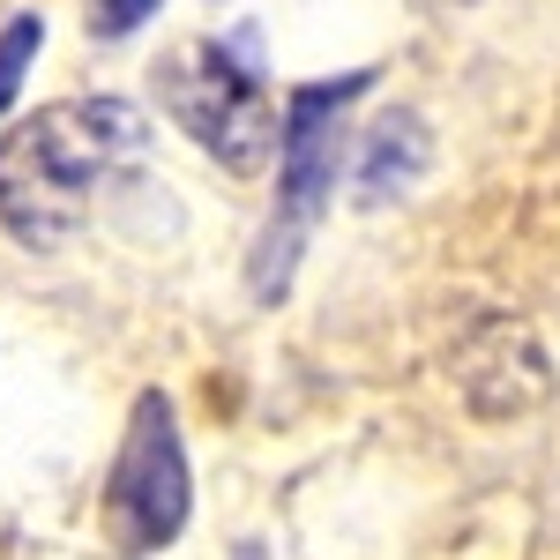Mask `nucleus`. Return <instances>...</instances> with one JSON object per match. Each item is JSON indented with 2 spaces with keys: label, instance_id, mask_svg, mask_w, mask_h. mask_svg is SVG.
I'll list each match as a JSON object with an SVG mask.
<instances>
[{
  "label": "nucleus",
  "instance_id": "1",
  "mask_svg": "<svg viewBox=\"0 0 560 560\" xmlns=\"http://www.w3.org/2000/svg\"><path fill=\"white\" fill-rule=\"evenodd\" d=\"M150 150V120L120 97H68L0 142V217L15 240L52 247L90 217V202Z\"/></svg>",
  "mask_w": 560,
  "mask_h": 560
},
{
  "label": "nucleus",
  "instance_id": "2",
  "mask_svg": "<svg viewBox=\"0 0 560 560\" xmlns=\"http://www.w3.org/2000/svg\"><path fill=\"white\" fill-rule=\"evenodd\" d=\"M374 83L366 68L359 75H337V83H300L292 105H284V135H277V210H269V232L255 247V300H277L292 284V261H300L306 232L329 210V187H337V135H345V105Z\"/></svg>",
  "mask_w": 560,
  "mask_h": 560
},
{
  "label": "nucleus",
  "instance_id": "3",
  "mask_svg": "<svg viewBox=\"0 0 560 560\" xmlns=\"http://www.w3.org/2000/svg\"><path fill=\"white\" fill-rule=\"evenodd\" d=\"M165 113L202 150H217L232 173H261L277 135H284L277 105H269V83H261V38L232 31V38H210L187 60H173L165 68Z\"/></svg>",
  "mask_w": 560,
  "mask_h": 560
},
{
  "label": "nucleus",
  "instance_id": "4",
  "mask_svg": "<svg viewBox=\"0 0 560 560\" xmlns=\"http://www.w3.org/2000/svg\"><path fill=\"white\" fill-rule=\"evenodd\" d=\"M105 523H113L120 553H158V546H173L179 523H187V456H179L173 404L158 388L135 396L120 464L105 478Z\"/></svg>",
  "mask_w": 560,
  "mask_h": 560
},
{
  "label": "nucleus",
  "instance_id": "5",
  "mask_svg": "<svg viewBox=\"0 0 560 560\" xmlns=\"http://www.w3.org/2000/svg\"><path fill=\"white\" fill-rule=\"evenodd\" d=\"M45 45L38 15H15L8 31H0V113L15 105V90H23V68H31V52Z\"/></svg>",
  "mask_w": 560,
  "mask_h": 560
},
{
  "label": "nucleus",
  "instance_id": "6",
  "mask_svg": "<svg viewBox=\"0 0 560 560\" xmlns=\"http://www.w3.org/2000/svg\"><path fill=\"white\" fill-rule=\"evenodd\" d=\"M158 15V0H90V31L97 38H128Z\"/></svg>",
  "mask_w": 560,
  "mask_h": 560
}]
</instances>
